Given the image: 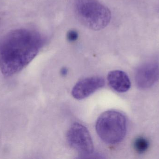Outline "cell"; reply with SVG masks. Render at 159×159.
I'll return each instance as SVG.
<instances>
[{"label": "cell", "mask_w": 159, "mask_h": 159, "mask_svg": "<svg viewBox=\"0 0 159 159\" xmlns=\"http://www.w3.org/2000/svg\"><path fill=\"white\" fill-rule=\"evenodd\" d=\"M135 82L142 89L149 88L159 78V63L157 61L148 62L138 67L135 73Z\"/></svg>", "instance_id": "cell-5"}, {"label": "cell", "mask_w": 159, "mask_h": 159, "mask_svg": "<svg viewBox=\"0 0 159 159\" xmlns=\"http://www.w3.org/2000/svg\"><path fill=\"white\" fill-rule=\"evenodd\" d=\"M74 5L80 21L91 30H102L110 22V10L97 0H75Z\"/></svg>", "instance_id": "cell-3"}, {"label": "cell", "mask_w": 159, "mask_h": 159, "mask_svg": "<svg viewBox=\"0 0 159 159\" xmlns=\"http://www.w3.org/2000/svg\"><path fill=\"white\" fill-rule=\"evenodd\" d=\"M101 140L108 144H116L123 141L127 133V120L120 112L106 111L100 116L95 126Z\"/></svg>", "instance_id": "cell-2"}, {"label": "cell", "mask_w": 159, "mask_h": 159, "mask_svg": "<svg viewBox=\"0 0 159 159\" xmlns=\"http://www.w3.org/2000/svg\"><path fill=\"white\" fill-rule=\"evenodd\" d=\"M45 43L38 32L25 28L9 32L0 39V71L8 77L19 72L36 57Z\"/></svg>", "instance_id": "cell-1"}, {"label": "cell", "mask_w": 159, "mask_h": 159, "mask_svg": "<svg viewBox=\"0 0 159 159\" xmlns=\"http://www.w3.org/2000/svg\"><path fill=\"white\" fill-rule=\"evenodd\" d=\"M67 38L70 42H75L78 39V32L75 30H70L67 33Z\"/></svg>", "instance_id": "cell-9"}, {"label": "cell", "mask_w": 159, "mask_h": 159, "mask_svg": "<svg viewBox=\"0 0 159 159\" xmlns=\"http://www.w3.org/2000/svg\"><path fill=\"white\" fill-rule=\"evenodd\" d=\"M67 138L70 145L80 154L89 155L93 152L91 136L87 128L81 124H73L67 133Z\"/></svg>", "instance_id": "cell-4"}, {"label": "cell", "mask_w": 159, "mask_h": 159, "mask_svg": "<svg viewBox=\"0 0 159 159\" xmlns=\"http://www.w3.org/2000/svg\"><path fill=\"white\" fill-rule=\"evenodd\" d=\"M149 145L148 141L143 137H139L134 142V149L139 154H142L146 151Z\"/></svg>", "instance_id": "cell-8"}, {"label": "cell", "mask_w": 159, "mask_h": 159, "mask_svg": "<svg viewBox=\"0 0 159 159\" xmlns=\"http://www.w3.org/2000/svg\"><path fill=\"white\" fill-rule=\"evenodd\" d=\"M104 85L105 80L102 77H87L76 83L72 91V95L77 100L85 99Z\"/></svg>", "instance_id": "cell-6"}, {"label": "cell", "mask_w": 159, "mask_h": 159, "mask_svg": "<svg viewBox=\"0 0 159 159\" xmlns=\"http://www.w3.org/2000/svg\"><path fill=\"white\" fill-rule=\"evenodd\" d=\"M107 78L109 86L117 92H126L130 88V80L127 74L122 71H111L108 74Z\"/></svg>", "instance_id": "cell-7"}]
</instances>
